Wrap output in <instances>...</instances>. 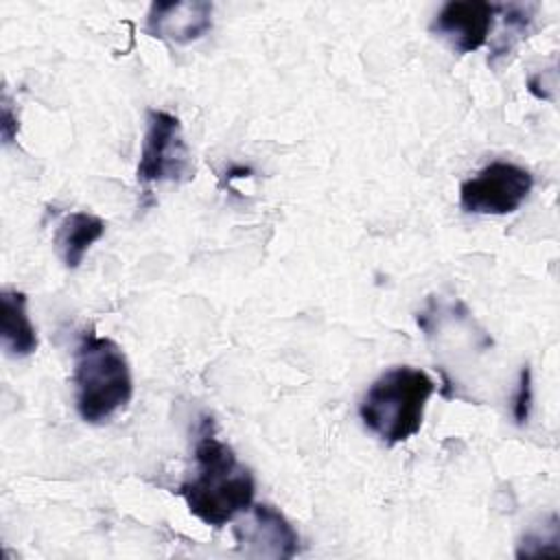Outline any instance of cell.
<instances>
[{
  "label": "cell",
  "instance_id": "1",
  "mask_svg": "<svg viewBox=\"0 0 560 560\" xmlns=\"http://www.w3.org/2000/svg\"><path fill=\"white\" fill-rule=\"evenodd\" d=\"M177 492L195 518L223 527L249 510L256 481L232 446L203 431L195 444V470Z\"/></svg>",
  "mask_w": 560,
  "mask_h": 560
},
{
  "label": "cell",
  "instance_id": "2",
  "mask_svg": "<svg viewBox=\"0 0 560 560\" xmlns=\"http://www.w3.org/2000/svg\"><path fill=\"white\" fill-rule=\"evenodd\" d=\"M74 407L83 422L103 424L112 420L133 396V376L122 348L92 330L74 350Z\"/></svg>",
  "mask_w": 560,
  "mask_h": 560
},
{
  "label": "cell",
  "instance_id": "3",
  "mask_svg": "<svg viewBox=\"0 0 560 560\" xmlns=\"http://www.w3.org/2000/svg\"><path fill=\"white\" fill-rule=\"evenodd\" d=\"M433 392L435 383L424 370L411 365L389 368L363 394L359 418L385 444L407 442L420 431Z\"/></svg>",
  "mask_w": 560,
  "mask_h": 560
},
{
  "label": "cell",
  "instance_id": "4",
  "mask_svg": "<svg viewBox=\"0 0 560 560\" xmlns=\"http://www.w3.org/2000/svg\"><path fill=\"white\" fill-rule=\"evenodd\" d=\"M195 175L190 149L184 140L182 122L175 114L164 109L147 112V129L140 147L136 177L144 186L182 184Z\"/></svg>",
  "mask_w": 560,
  "mask_h": 560
},
{
  "label": "cell",
  "instance_id": "5",
  "mask_svg": "<svg viewBox=\"0 0 560 560\" xmlns=\"http://www.w3.org/2000/svg\"><path fill=\"white\" fill-rule=\"evenodd\" d=\"M534 188V175L505 160H494L459 186V206L470 214L503 217L516 212Z\"/></svg>",
  "mask_w": 560,
  "mask_h": 560
},
{
  "label": "cell",
  "instance_id": "6",
  "mask_svg": "<svg viewBox=\"0 0 560 560\" xmlns=\"http://www.w3.org/2000/svg\"><path fill=\"white\" fill-rule=\"evenodd\" d=\"M499 4L483 0H451L431 20V33L444 39L455 52L479 50L494 26Z\"/></svg>",
  "mask_w": 560,
  "mask_h": 560
},
{
  "label": "cell",
  "instance_id": "7",
  "mask_svg": "<svg viewBox=\"0 0 560 560\" xmlns=\"http://www.w3.org/2000/svg\"><path fill=\"white\" fill-rule=\"evenodd\" d=\"M238 547L247 556L293 558L300 551V536L284 514L269 503H252L249 516L234 527Z\"/></svg>",
  "mask_w": 560,
  "mask_h": 560
},
{
  "label": "cell",
  "instance_id": "8",
  "mask_svg": "<svg viewBox=\"0 0 560 560\" xmlns=\"http://www.w3.org/2000/svg\"><path fill=\"white\" fill-rule=\"evenodd\" d=\"M212 4L206 0L153 2L147 13L144 31L171 44H192L212 28Z\"/></svg>",
  "mask_w": 560,
  "mask_h": 560
},
{
  "label": "cell",
  "instance_id": "9",
  "mask_svg": "<svg viewBox=\"0 0 560 560\" xmlns=\"http://www.w3.org/2000/svg\"><path fill=\"white\" fill-rule=\"evenodd\" d=\"M26 304V293L18 289H4L0 293V337L4 352L13 359H24L39 346Z\"/></svg>",
  "mask_w": 560,
  "mask_h": 560
},
{
  "label": "cell",
  "instance_id": "10",
  "mask_svg": "<svg viewBox=\"0 0 560 560\" xmlns=\"http://www.w3.org/2000/svg\"><path fill=\"white\" fill-rule=\"evenodd\" d=\"M105 234V221L92 212H68L55 228V252L63 267L77 269L90 247Z\"/></svg>",
  "mask_w": 560,
  "mask_h": 560
},
{
  "label": "cell",
  "instance_id": "11",
  "mask_svg": "<svg viewBox=\"0 0 560 560\" xmlns=\"http://www.w3.org/2000/svg\"><path fill=\"white\" fill-rule=\"evenodd\" d=\"M532 400H534V396H532V370L527 365H523L521 376H518V385H516V392H514V398H512V413H514L516 424L523 427L527 422Z\"/></svg>",
  "mask_w": 560,
  "mask_h": 560
},
{
  "label": "cell",
  "instance_id": "12",
  "mask_svg": "<svg viewBox=\"0 0 560 560\" xmlns=\"http://www.w3.org/2000/svg\"><path fill=\"white\" fill-rule=\"evenodd\" d=\"M15 133H18V116H13V107H11L9 94L4 92L2 94V138H4V144L13 142Z\"/></svg>",
  "mask_w": 560,
  "mask_h": 560
}]
</instances>
